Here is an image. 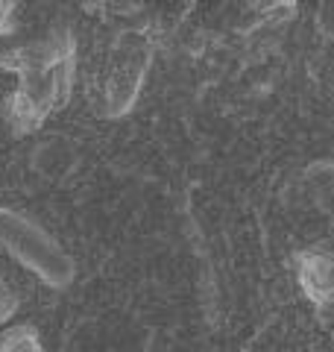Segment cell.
<instances>
[{"instance_id":"obj_2","label":"cell","mask_w":334,"mask_h":352,"mask_svg":"<svg viewBox=\"0 0 334 352\" xmlns=\"http://www.w3.org/2000/svg\"><path fill=\"white\" fill-rule=\"evenodd\" d=\"M3 352H38L36 335H30L27 329H18V332L3 338Z\"/></svg>"},{"instance_id":"obj_1","label":"cell","mask_w":334,"mask_h":352,"mask_svg":"<svg viewBox=\"0 0 334 352\" xmlns=\"http://www.w3.org/2000/svg\"><path fill=\"white\" fill-rule=\"evenodd\" d=\"M0 238L27 267H36V273H41L50 285H62L71 276V264L65 261L59 247L30 220L18 214H0Z\"/></svg>"}]
</instances>
